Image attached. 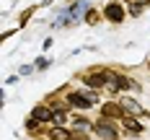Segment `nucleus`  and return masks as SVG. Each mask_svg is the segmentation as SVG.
I'll return each mask as SVG.
<instances>
[{
	"label": "nucleus",
	"instance_id": "f257e3e1",
	"mask_svg": "<svg viewBox=\"0 0 150 140\" xmlns=\"http://www.w3.org/2000/svg\"><path fill=\"white\" fill-rule=\"evenodd\" d=\"M104 75H106V91L109 93H119L124 86H127V80L119 75V73H114V70H104Z\"/></svg>",
	"mask_w": 150,
	"mask_h": 140
},
{
	"label": "nucleus",
	"instance_id": "f03ea898",
	"mask_svg": "<svg viewBox=\"0 0 150 140\" xmlns=\"http://www.w3.org/2000/svg\"><path fill=\"white\" fill-rule=\"evenodd\" d=\"M119 107L124 109V114H129V117H140V114H148V112L140 107L135 99H129V96H122V99H119Z\"/></svg>",
	"mask_w": 150,
	"mask_h": 140
},
{
	"label": "nucleus",
	"instance_id": "7ed1b4c3",
	"mask_svg": "<svg viewBox=\"0 0 150 140\" xmlns=\"http://www.w3.org/2000/svg\"><path fill=\"white\" fill-rule=\"evenodd\" d=\"M104 16L109 18V21H114V23H119V21H124V8H122L119 3H109L106 5Z\"/></svg>",
	"mask_w": 150,
	"mask_h": 140
},
{
	"label": "nucleus",
	"instance_id": "20e7f679",
	"mask_svg": "<svg viewBox=\"0 0 150 140\" xmlns=\"http://www.w3.org/2000/svg\"><path fill=\"white\" fill-rule=\"evenodd\" d=\"M96 132H98V138H104V140H119V138H117L114 124H109L106 119H101V122L96 124Z\"/></svg>",
	"mask_w": 150,
	"mask_h": 140
},
{
	"label": "nucleus",
	"instance_id": "39448f33",
	"mask_svg": "<svg viewBox=\"0 0 150 140\" xmlns=\"http://www.w3.org/2000/svg\"><path fill=\"white\" fill-rule=\"evenodd\" d=\"M31 117H34L36 122H49V119H52V109L44 107V104H36V107L31 109Z\"/></svg>",
	"mask_w": 150,
	"mask_h": 140
},
{
	"label": "nucleus",
	"instance_id": "423d86ee",
	"mask_svg": "<svg viewBox=\"0 0 150 140\" xmlns=\"http://www.w3.org/2000/svg\"><path fill=\"white\" fill-rule=\"evenodd\" d=\"M122 124L129 130V135H137V132H142V124L137 122L135 117H129V114H124V117H122Z\"/></svg>",
	"mask_w": 150,
	"mask_h": 140
},
{
	"label": "nucleus",
	"instance_id": "0eeeda50",
	"mask_svg": "<svg viewBox=\"0 0 150 140\" xmlns=\"http://www.w3.org/2000/svg\"><path fill=\"white\" fill-rule=\"evenodd\" d=\"M70 104H73V107H80V109H88L91 107V99L83 91L80 93H70Z\"/></svg>",
	"mask_w": 150,
	"mask_h": 140
},
{
	"label": "nucleus",
	"instance_id": "6e6552de",
	"mask_svg": "<svg viewBox=\"0 0 150 140\" xmlns=\"http://www.w3.org/2000/svg\"><path fill=\"white\" fill-rule=\"evenodd\" d=\"M101 112H104V117H124V109L119 104H104Z\"/></svg>",
	"mask_w": 150,
	"mask_h": 140
},
{
	"label": "nucleus",
	"instance_id": "1a4fd4ad",
	"mask_svg": "<svg viewBox=\"0 0 150 140\" xmlns=\"http://www.w3.org/2000/svg\"><path fill=\"white\" fill-rule=\"evenodd\" d=\"M65 119H67L65 107H54V109H52V122L57 124V127H62V124H65Z\"/></svg>",
	"mask_w": 150,
	"mask_h": 140
},
{
	"label": "nucleus",
	"instance_id": "9d476101",
	"mask_svg": "<svg viewBox=\"0 0 150 140\" xmlns=\"http://www.w3.org/2000/svg\"><path fill=\"white\" fill-rule=\"evenodd\" d=\"M49 140H70V132H67L65 127H54V130L49 132Z\"/></svg>",
	"mask_w": 150,
	"mask_h": 140
},
{
	"label": "nucleus",
	"instance_id": "9b49d317",
	"mask_svg": "<svg viewBox=\"0 0 150 140\" xmlns=\"http://www.w3.org/2000/svg\"><path fill=\"white\" fill-rule=\"evenodd\" d=\"M86 21H88V23H96V21H98V11H93V8H91L88 13H86Z\"/></svg>",
	"mask_w": 150,
	"mask_h": 140
},
{
	"label": "nucleus",
	"instance_id": "f8f14e48",
	"mask_svg": "<svg viewBox=\"0 0 150 140\" xmlns=\"http://www.w3.org/2000/svg\"><path fill=\"white\" fill-rule=\"evenodd\" d=\"M31 13H34V8H26V13L21 16V21H18V26H26V21L31 18Z\"/></svg>",
	"mask_w": 150,
	"mask_h": 140
},
{
	"label": "nucleus",
	"instance_id": "ddd939ff",
	"mask_svg": "<svg viewBox=\"0 0 150 140\" xmlns=\"http://www.w3.org/2000/svg\"><path fill=\"white\" fill-rule=\"evenodd\" d=\"M70 140H88V135L80 132V130H75V132H70Z\"/></svg>",
	"mask_w": 150,
	"mask_h": 140
},
{
	"label": "nucleus",
	"instance_id": "4468645a",
	"mask_svg": "<svg viewBox=\"0 0 150 140\" xmlns=\"http://www.w3.org/2000/svg\"><path fill=\"white\" fill-rule=\"evenodd\" d=\"M47 65H49V60H36V65H34V68H36V70H44Z\"/></svg>",
	"mask_w": 150,
	"mask_h": 140
},
{
	"label": "nucleus",
	"instance_id": "2eb2a0df",
	"mask_svg": "<svg viewBox=\"0 0 150 140\" xmlns=\"http://www.w3.org/2000/svg\"><path fill=\"white\" fill-rule=\"evenodd\" d=\"M31 73H34V68H31V65H23V68H21V75H31Z\"/></svg>",
	"mask_w": 150,
	"mask_h": 140
},
{
	"label": "nucleus",
	"instance_id": "dca6fc26",
	"mask_svg": "<svg viewBox=\"0 0 150 140\" xmlns=\"http://www.w3.org/2000/svg\"><path fill=\"white\" fill-rule=\"evenodd\" d=\"M129 13H132V16H140V13H142V5H132V11H129Z\"/></svg>",
	"mask_w": 150,
	"mask_h": 140
}]
</instances>
